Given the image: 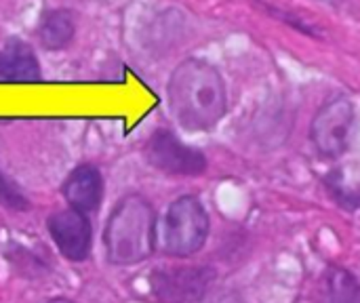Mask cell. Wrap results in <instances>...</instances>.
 Instances as JSON below:
<instances>
[{
    "mask_svg": "<svg viewBox=\"0 0 360 303\" xmlns=\"http://www.w3.org/2000/svg\"><path fill=\"white\" fill-rule=\"evenodd\" d=\"M167 97L173 118L190 133L215 129L230 108L226 78L213 63L198 57L184 59L173 70Z\"/></svg>",
    "mask_w": 360,
    "mask_h": 303,
    "instance_id": "1",
    "label": "cell"
},
{
    "mask_svg": "<svg viewBox=\"0 0 360 303\" xmlns=\"http://www.w3.org/2000/svg\"><path fill=\"white\" fill-rule=\"evenodd\" d=\"M156 213L148 198L139 194L124 196L105 224L103 243L108 259L116 266H135L146 262L156 249Z\"/></svg>",
    "mask_w": 360,
    "mask_h": 303,
    "instance_id": "2",
    "label": "cell"
},
{
    "mask_svg": "<svg viewBox=\"0 0 360 303\" xmlns=\"http://www.w3.org/2000/svg\"><path fill=\"white\" fill-rule=\"evenodd\" d=\"M211 217L198 196L184 194L175 198L160 226V249L171 257L196 255L209 238Z\"/></svg>",
    "mask_w": 360,
    "mask_h": 303,
    "instance_id": "3",
    "label": "cell"
},
{
    "mask_svg": "<svg viewBox=\"0 0 360 303\" xmlns=\"http://www.w3.org/2000/svg\"><path fill=\"white\" fill-rule=\"evenodd\" d=\"M356 129V105L346 95H335L327 99L310 122V141L314 150L327 158H342L354 137Z\"/></svg>",
    "mask_w": 360,
    "mask_h": 303,
    "instance_id": "4",
    "label": "cell"
},
{
    "mask_svg": "<svg viewBox=\"0 0 360 303\" xmlns=\"http://www.w3.org/2000/svg\"><path fill=\"white\" fill-rule=\"evenodd\" d=\"M217 274L209 266L158 268L150 274V291L160 303H200Z\"/></svg>",
    "mask_w": 360,
    "mask_h": 303,
    "instance_id": "5",
    "label": "cell"
},
{
    "mask_svg": "<svg viewBox=\"0 0 360 303\" xmlns=\"http://www.w3.org/2000/svg\"><path fill=\"white\" fill-rule=\"evenodd\" d=\"M143 152H146L148 162L165 175L200 177L209 169V160L198 148L184 143L175 133L167 129L154 131Z\"/></svg>",
    "mask_w": 360,
    "mask_h": 303,
    "instance_id": "6",
    "label": "cell"
},
{
    "mask_svg": "<svg viewBox=\"0 0 360 303\" xmlns=\"http://www.w3.org/2000/svg\"><path fill=\"white\" fill-rule=\"evenodd\" d=\"M46 228L65 259L82 262L89 257L93 245V230L86 219V213H80L76 209L59 211L49 217Z\"/></svg>",
    "mask_w": 360,
    "mask_h": 303,
    "instance_id": "7",
    "label": "cell"
},
{
    "mask_svg": "<svg viewBox=\"0 0 360 303\" xmlns=\"http://www.w3.org/2000/svg\"><path fill=\"white\" fill-rule=\"evenodd\" d=\"M40 78V61L27 42L11 38L0 46V84H34Z\"/></svg>",
    "mask_w": 360,
    "mask_h": 303,
    "instance_id": "8",
    "label": "cell"
},
{
    "mask_svg": "<svg viewBox=\"0 0 360 303\" xmlns=\"http://www.w3.org/2000/svg\"><path fill=\"white\" fill-rule=\"evenodd\" d=\"M61 192L72 209L80 213L97 211L103 200V177L97 167L80 165L68 175Z\"/></svg>",
    "mask_w": 360,
    "mask_h": 303,
    "instance_id": "9",
    "label": "cell"
},
{
    "mask_svg": "<svg viewBox=\"0 0 360 303\" xmlns=\"http://www.w3.org/2000/svg\"><path fill=\"white\" fill-rule=\"evenodd\" d=\"M74 36H76V19L65 8H53L44 13L36 27V38L46 51L68 49Z\"/></svg>",
    "mask_w": 360,
    "mask_h": 303,
    "instance_id": "10",
    "label": "cell"
},
{
    "mask_svg": "<svg viewBox=\"0 0 360 303\" xmlns=\"http://www.w3.org/2000/svg\"><path fill=\"white\" fill-rule=\"evenodd\" d=\"M321 303H360V281L344 266H329L321 283Z\"/></svg>",
    "mask_w": 360,
    "mask_h": 303,
    "instance_id": "11",
    "label": "cell"
},
{
    "mask_svg": "<svg viewBox=\"0 0 360 303\" xmlns=\"http://www.w3.org/2000/svg\"><path fill=\"white\" fill-rule=\"evenodd\" d=\"M253 4L259 8V11H264L268 17H272V19H276V21H281V23H285L287 27H291V30H295V32H300V34H304V36H310V38H323L321 36V30H319V25H314L308 17H302L300 13H295V11H289V8H283V6H276V4H272V2H266V0H253Z\"/></svg>",
    "mask_w": 360,
    "mask_h": 303,
    "instance_id": "12",
    "label": "cell"
},
{
    "mask_svg": "<svg viewBox=\"0 0 360 303\" xmlns=\"http://www.w3.org/2000/svg\"><path fill=\"white\" fill-rule=\"evenodd\" d=\"M323 183H325L327 194L331 196V200H333L338 207H342L344 211H348V213L360 217V188H350V186H346L340 171L329 173V175L323 179Z\"/></svg>",
    "mask_w": 360,
    "mask_h": 303,
    "instance_id": "13",
    "label": "cell"
},
{
    "mask_svg": "<svg viewBox=\"0 0 360 303\" xmlns=\"http://www.w3.org/2000/svg\"><path fill=\"white\" fill-rule=\"evenodd\" d=\"M0 205L11 209V211H25V209H30V202H27L25 194L2 171H0Z\"/></svg>",
    "mask_w": 360,
    "mask_h": 303,
    "instance_id": "14",
    "label": "cell"
},
{
    "mask_svg": "<svg viewBox=\"0 0 360 303\" xmlns=\"http://www.w3.org/2000/svg\"><path fill=\"white\" fill-rule=\"evenodd\" d=\"M49 303H74V302H70V299H63V297H57V299H51Z\"/></svg>",
    "mask_w": 360,
    "mask_h": 303,
    "instance_id": "15",
    "label": "cell"
}]
</instances>
